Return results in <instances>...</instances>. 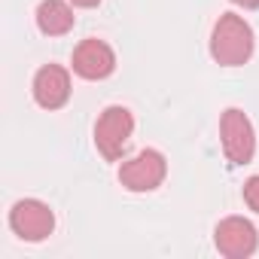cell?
I'll use <instances>...</instances> for the list:
<instances>
[{
	"label": "cell",
	"mask_w": 259,
	"mask_h": 259,
	"mask_svg": "<svg viewBox=\"0 0 259 259\" xmlns=\"http://www.w3.org/2000/svg\"><path fill=\"white\" fill-rule=\"evenodd\" d=\"M168 174V162L159 150H141L138 156H132L128 162H122L119 168V183L128 192H153L162 186Z\"/></svg>",
	"instance_id": "cell-4"
},
{
	"label": "cell",
	"mask_w": 259,
	"mask_h": 259,
	"mask_svg": "<svg viewBox=\"0 0 259 259\" xmlns=\"http://www.w3.org/2000/svg\"><path fill=\"white\" fill-rule=\"evenodd\" d=\"M70 64H73V73L82 76V79H92V82H95V79H107V76L116 70V52H113L104 40L89 37V40H82V43L73 49Z\"/></svg>",
	"instance_id": "cell-7"
},
{
	"label": "cell",
	"mask_w": 259,
	"mask_h": 259,
	"mask_svg": "<svg viewBox=\"0 0 259 259\" xmlns=\"http://www.w3.org/2000/svg\"><path fill=\"white\" fill-rule=\"evenodd\" d=\"M232 4L241 10H259V0H232Z\"/></svg>",
	"instance_id": "cell-11"
},
{
	"label": "cell",
	"mask_w": 259,
	"mask_h": 259,
	"mask_svg": "<svg viewBox=\"0 0 259 259\" xmlns=\"http://www.w3.org/2000/svg\"><path fill=\"white\" fill-rule=\"evenodd\" d=\"M253 46H256L253 28L241 16L223 13L217 19V25L210 31V55H213L217 64H223V67H241V64L250 61Z\"/></svg>",
	"instance_id": "cell-1"
},
{
	"label": "cell",
	"mask_w": 259,
	"mask_h": 259,
	"mask_svg": "<svg viewBox=\"0 0 259 259\" xmlns=\"http://www.w3.org/2000/svg\"><path fill=\"white\" fill-rule=\"evenodd\" d=\"M34 19H37V28L46 37H64L76 22L70 4H64V0H43L34 13Z\"/></svg>",
	"instance_id": "cell-9"
},
{
	"label": "cell",
	"mask_w": 259,
	"mask_h": 259,
	"mask_svg": "<svg viewBox=\"0 0 259 259\" xmlns=\"http://www.w3.org/2000/svg\"><path fill=\"white\" fill-rule=\"evenodd\" d=\"M10 229L22 241H31V244L46 241L52 235V229H55V213L40 198H22L10 210Z\"/></svg>",
	"instance_id": "cell-5"
},
{
	"label": "cell",
	"mask_w": 259,
	"mask_h": 259,
	"mask_svg": "<svg viewBox=\"0 0 259 259\" xmlns=\"http://www.w3.org/2000/svg\"><path fill=\"white\" fill-rule=\"evenodd\" d=\"M244 204L259 213V174H253V177L244 183Z\"/></svg>",
	"instance_id": "cell-10"
},
{
	"label": "cell",
	"mask_w": 259,
	"mask_h": 259,
	"mask_svg": "<svg viewBox=\"0 0 259 259\" xmlns=\"http://www.w3.org/2000/svg\"><path fill=\"white\" fill-rule=\"evenodd\" d=\"M132 135H135V116L122 104L107 107L95 122V147L107 162H119L125 156Z\"/></svg>",
	"instance_id": "cell-2"
},
{
	"label": "cell",
	"mask_w": 259,
	"mask_h": 259,
	"mask_svg": "<svg viewBox=\"0 0 259 259\" xmlns=\"http://www.w3.org/2000/svg\"><path fill=\"white\" fill-rule=\"evenodd\" d=\"M220 141H223V153L229 165H247L256 156V132H253V122L247 119L244 110L229 107L220 116Z\"/></svg>",
	"instance_id": "cell-3"
},
{
	"label": "cell",
	"mask_w": 259,
	"mask_h": 259,
	"mask_svg": "<svg viewBox=\"0 0 259 259\" xmlns=\"http://www.w3.org/2000/svg\"><path fill=\"white\" fill-rule=\"evenodd\" d=\"M73 7H79V10H92V7H98L101 0H70Z\"/></svg>",
	"instance_id": "cell-12"
},
{
	"label": "cell",
	"mask_w": 259,
	"mask_h": 259,
	"mask_svg": "<svg viewBox=\"0 0 259 259\" xmlns=\"http://www.w3.org/2000/svg\"><path fill=\"white\" fill-rule=\"evenodd\" d=\"M213 244L223 256L229 259H247L259 247V232L250 220L244 217H226L213 229Z\"/></svg>",
	"instance_id": "cell-6"
},
{
	"label": "cell",
	"mask_w": 259,
	"mask_h": 259,
	"mask_svg": "<svg viewBox=\"0 0 259 259\" xmlns=\"http://www.w3.org/2000/svg\"><path fill=\"white\" fill-rule=\"evenodd\" d=\"M31 92L43 110H61L70 101V73L61 64H43L34 76Z\"/></svg>",
	"instance_id": "cell-8"
}]
</instances>
